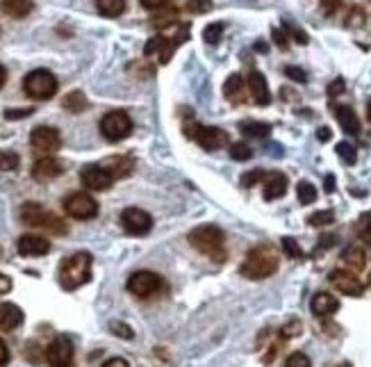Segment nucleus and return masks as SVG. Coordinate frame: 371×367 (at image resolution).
I'll list each match as a JSON object with an SVG mask.
<instances>
[{"label": "nucleus", "mask_w": 371, "mask_h": 367, "mask_svg": "<svg viewBox=\"0 0 371 367\" xmlns=\"http://www.w3.org/2000/svg\"><path fill=\"white\" fill-rule=\"evenodd\" d=\"M278 265H280V255L274 246L260 244V246H255V249H251L246 258H244L239 274L244 279L262 281V279L274 276V274L278 272Z\"/></svg>", "instance_id": "1"}, {"label": "nucleus", "mask_w": 371, "mask_h": 367, "mask_svg": "<svg viewBox=\"0 0 371 367\" xmlns=\"http://www.w3.org/2000/svg\"><path fill=\"white\" fill-rule=\"evenodd\" d=\"M92 265H94L92 253L87 251L74 253L71 258H66L59 265V286L66 292H74L78 288L87 286L92 281Z\"/></svg>", "instance_id": "2"}, {"label": "nucleus", "mask_w": 371, "mask_h": 367, "mask_svg": "<svg viewBox=\"0 0 371 367\" xmlns=\"http://www.w3.org/2000/svg\"><path fill=\"white\" fill-rule=\"evenodd\" d=\"M189 244H192L196 251L205 253L207 258H212L216 262L225 260V233L219 226H214V224L196 226L194 231L189 233Z\"/></svg>", "instance_id": "3"}, {"label": "nucleus", "mask_w": 371, "mask_h": 367, "mask_svg": "<svg viewBox=\"0 0 371 367\" xmlns=\"http://www.w3.org/2000/svg\"><path fill=\"white\" fill-rule=\"evenodd\" d=\"M21 222L28 224V226H34V228H46L50 233H57V235H64L69 233L66 224L62 222L57 215L48 213L46 208L34 203V201H28L23 208H21Z\"/></svg>", "instance_id": "4"}, {"label": "nucleus", "mask_w": 371, "mask_h": 367, "mask_svg": "<svg viewBox=\"0 0 371 367\" xmlns=\"http://www.w3.org/2000/svg\"><path fill=\"white\" fill-rule=\"evenodd\" d=\"M23 89L34 100H50L57 94V78L48 69H34L23 78Z\"/></svg>", "instance_id": "5"}, {"label": "nucleus", "mask_w": 371, "mask_h": 367, "mask_svg": "<svg viewBox=\"0 0 371 367\" xmlns=\"http://www.w3.org/2000/svg\"><path fill=\"white\" fill-rule=\"evenodd\" d=\"M185 135L192 137V140L198 146H203L205 151H216V149H223V146H230L228 133H223L221 128L201 126L196 121H187L185 124Z\"/></svg>", "instance_id": "6"}, {"label": "nucleus", "mask_w": 371, "mask_h": 367, "mask_svg": "<svg viewBox=\"0 0 371 367\" xmlns=\"http://www.w3.org/2000/svg\"><path fill=\"white\" fill-rule=\"evenodd\" d=\"M101 133L107 142H123L125 137H130L132 133V119L121 112V109H114V112H107L101 119Z\"/></svg>", "instance_id": "7"}, {"label": "nucleus", "mask_w": 371, "mask_h": 367, "mask_svg": "<svg viewBox=\"0 0 371 367\" xmlns=\"http://www.w3.org/2000/svg\"><path fill=\"white\" fill-rule=\"evenodd\" d=\"M64 213L74 219H94L98 215V203L87 192H74L64 199Z\"/></svg>", "instance_id": "8"}, {"label": "nucleus", "mask_w": 371, "mask_h": 367, "mask_svg": "<svg viewBox=\"0 0 371 367\" xmlns=\"http://www.w3.org/2000/svg\"><path fill=\"white\" fill-rule=\"evenodd\" d=\"M121 226L128 235L141 237L148 235L153 228V217L141 208H125L121 213Z\"/></svg>", "instance_id": "9"}, {"label": "nucleus", "mask_w": 371, "mask_h": 367, "mask_svg": "<svg viewBox=\"0 0 371 367\" xmlns=\"http://www.w3.org/2000/svg\"><path fill=\"white\" fill-rule=\"evenodd\" d=\"M74 342L69 340L66 335H57L55 340H52L48 347H46V361L50 367H71L76 365L74 363Z\"/></svg>", "instance_id": "10"}, {"label": "nucleus", "mask_w": 371, "mask_h": 367, "mask_svg": "<svg viewBox=\"0 0 371 367\" xmlns=\"http://www.w3.org/2000/svg\"><path fill=\"white\" fill-rule=\"evenodd\" d=\"M162 286V279L158 276L155 272H134L132 276L128 279V292L134 297H139V299H148L153 297L155 292L160 290Z\"/></svg>", "instance_id": "11"}, {"label": "nucleus", "mask_w": 371, "mask_h": 367, "mask_svg": "<svg viewBox=\"0 0 371 367\" xmlns=\"http://www.w3.org/2000/svg\"><path fill=\"white\" fill-rule=\"evenodd\" d=\"M80 180H83V185L87 189H94V192H105L112 187V173L107 171L103 164H87V167L80 171Z\"/></svg>", "instance_id": "12"}, {"label": "nucleus", "mask_w": 371, "mask_h": 367, "mask_svg": "<svg viewBox=\"0 0 371 367\" xmlns=\"http://www.w3.org/2000/svg\"><path fill=\"white\" fill-rule=\"evenodd\" d=\"M30 142L41 153H55L62 146V135L57 128L52 126H37L30 135Z\"/></svg>", "instance_id": "13"}, {"label": "nucleus", "mask_w": 371, "mask_h": 367, "mask_svg": "<svg viewBox=\"0 0 371 367\" xmlns=\"http://www.w3.org/2000/svg\"><path fill=\"white\" fill-rule=\"evenodd\" d=\"M330 283L335 286V290H340L342 295H349V297H362V292H365L362 281L353 272L335 269L330 272Z\"/></svg>", "instance_id": "14"}, {"label": "nucleus", "mask_w": 371, "mask_h": 367, "mask_svg": "<svg viewBox=\"0 0 371 367\" xmlns=\"http://www.w3.org/2000/svg\"><path fill=\"white\" fill-rule=\"evenodd\" d=\"M246 85H248V94L253 98V103L260 107H267L271 103V94H269V85L267 78L262 76L260 71H251L246 76Z\"/></svg>", "instance_id": "15"}, {"label": "nucleus", "mask_w": 371, "mask_h": 367, "mask_svg": "<svg viewBox=\"0 0 371 367\" xmlns=\"http://www.w3.org/2000/svg\"><path fill=\"white\" fill-rule=\"evenodd\" d=\"M64 173V164H62L57 158H41L34 162L32 167V178L39 180V182H46V180H55L57 176H62Z\"/></svg>", "instance_id": "16"}, {"label": "nucleus", "mask_w": 371, "mask_h": 367, "mask_svg": "<svg viewBox=\"0 0 371 367\" xmlns=\"http://www.w3.org/2000/svg\"><path fill=\"white\" fill-rule=\"evenodd\" d=\"M21 255L25 258H34V255H46L50 251V242L41 235H23L19 237V244H16Z\"/></svg>", "instance_id": "17"}, {"label": "nucleus", "mask_w": 371, "mask_h": 367, "mask_svg": "<svg viewBox=\"0 0 371 367\" xmlns=\"http://www.w3.org/2000/svg\"><path fill=\"white\" fill-rule=\"evenodd\" d=\"M223 94H225V98H228L230 103H234V105L244 103V100L248 98V85H246V78H241L239 73H232V76H230L228 80H225Z\"/></svg>", "instance_id": "18"}, {"label": "nucleus", "mask_w": 371, "mask_h": 367, "mask_svg": "<svg viewBox=\"0 0 371 367\" xmlns=\"http://www.w3.org/2000/svg\"><path fill=\"white\" fill-rule=\"evenodd\" d=\"M23 310L16 304H10V301L0 304V331H14L23 324Z\"/></svg>", "instance_id": "19"}, {"label": "nucleus", "mask_w": 371, "mask_h": 367, "mask_svg": "<svg viewBox=\"0 0 371 367\" xmlns=\"http://www.w3.org/2000/svg\"><path fill=\"white\" fill-rule=\"evenodd\" d=\"M262 185H265V199L267 201H276V199L287 194V176H285V173H280V171L267 173Z\"/></svg>", "instance_id": "20"}, {"label": "nucleus", "mask_w": 371, "mask_h": 367, "mask_svg": "<svg viewBox=\"0 0 371 367\" xmlns=\"http://www.w3.org/2000/svg\"><path fill=\"white\" fill-rule=\"evenodd\" d=\"M310 308L316 317H330L332 313H337L340 310V301L332 295H328V292H316L310 301Z\"/></svg>", "instance_id": "21"}, {"label": "nucleus", "mask_w": 371, "mask_h": 367, "mask_svg": "<svg viewBox=\"0 0 371 367\" xmlns=\"http://www.w3.org/2000/svg\"><path fill=\"white\" fill-rule=\"evenodd\" d=\"M103 167L112 173V178H125L130 176L132 169H134V160L130 158V155H112V158H107L103 162Z\"/></svg>", "instance_id": "22"}, {"label": "nucleus", "mask_w": 371, "mask_h": 367, "mask_svg": "<svg viewBox=\"0 0 371 367\" xmlns=\"http://www.w3.org/2000/svg\"><path fill=\"white\" fill-rule=\"evenodd\" d=\"M332 109H335V119L340 121L344 133H349V135H358L360 133V119H358L356 112H353V107H349V105H335Z\"/></svg>", "instance_id": "23"}, {"label": "nucleus", "mask_w": 371, "mask_h": 367, "mask_svg": "<svg viewBox=\"0 0 371 367\" xmlns=\"http://www.w3.org/2000/svg\"><path fill=\"white\" fill-rule=\"evenodd\" d=\"M0 9L12 18H25L34 9V3L32 0H0Z\"/></svg>", "instance_id": "24"}, {"label": "nucleus", "mask_w": 371, "mask_h": 367, "mask_svg": "<svg viewBox=\"0 0 371 367\" xmlns=\"http://www.w3.org/2000/svg\"><path fill=\"white\" fill-rule=\"evenodd\" d=\"M342 262L346 265L351 272H360V269H365L367 255H365V251L360 249V246H349V249L344 251V255H342Z\"/></svg>", "instance_id": "25"}, {"label": "nucleus", "mask_w": 371, "mask_h": 367, "mask_svg": "<svg viewBox=\"0 0 371 367\" xmlns=\"http://www.w3.org/2000/svg\"><path fill=\"white\" fill-rule=\"evenodd\" d=\"M239 131L246 137H251V140H265V137H269V133H271V126L265 121H241Z\"/></svg>", "instance_id": "26"}, {"label": "nucleus", "mask_w": 371, "mask_h": 367, "mask_svg": "<svg viewBox=\"0 0 371 367\" xmlns=\"http://www.w3.org/2000/svg\"><path fill=\"white\" fill-rule=\"evenodd\" d=\"M87 105H89V100L85 98L83 91H71V94H66L64 100H62V107H64L66 112H71V114L85 112Z\"/></svg>", "instance_id": "27"}, {"label": "nucleus", "mask_w": 371, "mask_h": 367, "mask_svg": "<svg viewBox=\"0 0 371 367\" xmlns=\"http://www.w3.org/2000/svg\"><path fill=\"white\" fill-rule=\"evenodd\" d=\"M96 9L107 18H116L125 12V0H96Z\"/></svg>", "instance_id": "28"}, {"label": "nucleus", "mask_w": 371, "mask_h": 367, "mask_svg": "<svg viewBox=\"0 0 371 367\" xmlns=\"http://www.w3.org/2000/svg\"><path fill=\"white\" fill-rule=\"evenodd\" d=\"M178 18V12L174 7H164V9H158V14L150 18V23L158 27V30H164V27H169V25H174V23H178L176 21Z\"/></svg>", "instance_id": "29"}, {"label": "nucleus", "mask_w": 371, "mask_h": 367, "mask_svg": "<svg viewBox=\"0 0 371 367\" xmlns=\"http://www.w3.org/2000/svg\"><path fill=\"white\" fill-rule=\"evenodd\" d=\"M296 194H298V201H301L303 206H310V203H314V201H316V189H314L312 182H307V180L298 182Z\"/></svg>", "instance_id": "30"}, {"label": "nucleus", "mask_w": 371, "mask_h": 367, "mask_svg": "<svg viewBox=\"0 0 371 367\" xmlns=\"http://www.w3.org/2000/svg\"><path fill=\"white\" fill-rule=\"evenodd\" d=\"M19 155L14 151H0V171H14L19 167Z\"/></svg>", "instance_id": "31"}, {"label": "nucleus", "mask_w": 371, "mask_h": 367, "mask_svg": "<svg viewBox=\"0 0 371 367\" xmlns=\"http://www.w3.org/2000/svg\"><path fill=\"white\" fill-rule=\"evenodd\" d=\"M230 158H232V160H237V162H246V160L253 158V151L248 149V144L237 142V144H232V146H230Z\"/></svg>", "instance_id": "32"}, {"label": "nucleus", "mask_w": 371, "mask_h": 367, "mask_svg": "<svg viewBox=\"0 0 371 367\" xmlns=\"http://www.w3.org/2000/svg\"><path fill=\"white\" fill-rule=\"evenodd\" d=\"M337 155H340V158L346 162V164H356V160H358L356 146L349 144V142H340V144H337Z\"/></svg>", "instance_id": "33"}, {"label": "nucleus", "mask_w": 371, "mask_h": 367, "mask_svg": "<svg viewBox=\"0 0 371 367\" xmlns=\"http://www.w3.org/2000/svg\"><path fill=\"white\" fill-rule=\"evenodd\" d=\"M283 249H285V253L289 255V258H294V260H303L305 258L303 249L298 246V242L294 240V237H283Z\"/></svg>", "instance_id": "34"}, {"label": "nucleus", "mask_w": 371, "mask_h": 367, "mask_svg": "<svg viewBox=\"0 0 371 367\" xmlns=\"http://www.w3.org/2000/svg\"><path fill=\"white\" fill-rule=\"evenodd\" d=\"M265 176H267V171H262V169H253V171H246L241 176V187H253V185H262L265 182Z\"/></svg>", "instance_id": "35"}, {"label": "nucleus", "mask_w": 371, "mask_h": 367, "mask_svg": "<svg viewBox=\"0 0 371 367\" xmlns=\"http://www.w3.org/2000/svg\"><path fill=\"white\" fill-rule=\"evenodd\" d=\"M335 222V213L332 210H321V213H314V215H310V219H307V224L310 226H328V224H332Z\"/></svg>", "instance_id": "36"}, {"label": "nucleus", "mask_w": 371, "mask_h": 367, "mask_svg": "<svg viewBox=\"0 0 371 367\" xmlns=\"http://www.w3.org/2000/svg\"><path fill=\"white\" fill-rule=\"evenodd\" d=\"M223 30H225V25L223 23H210L203 30V39L207 41V44H216L221 39V34H223Z\"/></svg>", "instance_id": "37"}, {"label": "nucleus", "mask_w": 371, "mask_h": 367, "mask_svg": "<svg viewBox=\"0 0 371 367\" xmlns=\"http://www.w3.org/2000/svg\"><path fill=\"white\" fill-rule=\"evenodd\" d=\"M358 235H360V240H365L367 244H371V213L362 215L360 224H358Z\"/></svg>", "instance_id": "38"}, {"label": "nucleus", "mask_w": 371, "mask_h": 367, "mask_svg": "<svg viewBox=\"0 0 371 367\" xmlns=\"http://www.w3.org/2000/svg\"><path fill=\"white\" fill-rule=\"evenodd\" d=\"M110 331L116 335V338H123V340H132L134 338V331L123 322H110Z\"/></svg>", "instance_id": "39"}, {"label": "nucleus", "mask_w": 371, "mask_h": 367, "mask_svg": "<svg viewBox=\"0 0 371 367\" xmlns=\"http://www.w3.org/2000/svg\"><path fill=\"white\" fill-rule=\"evenodd\" d=\"M285 367H312V363H310V359H307L303 352H294V354L287 359Z\"/></svg>", "instance_id": "40"}, {"label": "nucleus", "mask_w": 371, "mask_h": 367, "mask_svg": "<svg viewBox=\"0 0 371 367\" xmlns=\"http://www.w3.org/2000/svg\"><path fill=\"white\" fill-rule=\"evenodd\" d=\"M187 9L192 14H205V12H210V9H212V0H189Z\"/></svg>", "instance_id": "41"}, {"label": "nucleus", "mask_w": 371, "mask_h": 367, "mask_svg": "<svg viewBox=\"0 0 371 367\" xmlns=\"http://www.w3.org/2000/svg\"><path fill=\"white\" fill-rule=\"evenodd\" d=\"M301 331H303V324L298 322V319H292V322L283 326V331H280V333H283V338L287 340V338H296Z\"/></svg>", "instance_id": "42"}, {"label": "nucleus", "mask_w": 371, "mask_h": 367, "mask_svg": "<svg viewBox=\"0 0 371 367\" xmlns=\"http://www.w3.org/2000/svg\"><path fill=\"white\" fill-rule=\"evenodd\" d=\"M346 89V82H344V78H337V80H332L330 85H328V96L335 98V96H340L342 91Z\"/></svg>", "instance_id": "43"}, {"label": "nucleus", "mask_w": 371, "mask_h": 367, "mask_svg": "<svg viewBox=\"0 0 371 367\" xmlns=\"http://www.w3.org/2000/svg\"><path fill=\"white\" fill-rule=\"evenodd\" d=\"M340 7H342V0H321V12L328 16H332Z\"/></svg>", "instance_id": "44"}, {"label": "nucleus", "mask_w": 371, "mask_h": 367, "mask_svg": "<svg viewBox=\"0 0 371 367\" xmlns=\"http://www.w3.org/2000/svg\"><path fill=\"white\" fill-rule=\"evenodd\" d=\"M34 112L32 107H25V109H7L5 112V119H10V121H14V119H25V116H30Z\"/></svg>", "instance_id": "45"}, {"label": "nucleus", "mask_w": 371, "mask_h": 367, "mask_svg": "<svg viewBox=\"0 0 371 367\" xmlns=\"http://www.w3.org/2000/svg\"><path fill=\"white\" fill-rule=\"evenodd\" d=\"M285 76H289V78L296 80V82H307L305 71L298 69V67H287V69H285Z\"/></svg>", "instance_id": "46"}, {"label": "nucleus", "mask_w": 371, "mask_h": 367, "mask_svg": "<svg viewBox=\"0 0 371 367\" xmlns=\"http://www.w3.org/2000/svg\"><path fill=\"white\" fill-rule=\"evenodd\" d=\"M285 30L289 32V34H292L294 36V39L298 41V44H307V34L303 32V30H298V27H294V25H289V23H285Z\"/></svg>", "instance_id": "47"}, {"label": "nucleus", "mask_w": 371, "mask_h": 367, "mask_svg": "<svg viewBox=\"0 0 371 367\" xmlns=\"http://www.w3.org/2000/svg\"><path fill=\"white\" fill-rule=\"evenodd\" d=\"M139 3L146 7V9H153V12H158V9H164L169 5V0H139Z\"/></svg>", "instance_id": "48"}, {"label": "nucleus", "mask_w": 371, "mask_h": 367, "mask_svg": "<svg viewBox=\"0 0 371 367\" xmlns=\"http://www.w3.org/2000/svg\"><path fill=\"white\" fill-rule=\"evenodd\" d=\"M362 21H365V14H362V9H353V14L349 16V27H356V25H362Z\"/></svg>", "instance_id": "49"}, {"label": "nucleus", "mask_w": 371, "mask_h": 367, "mask_svg": "<svg viewBox=\"0 0 371 367\" xmlns=\"http://www.w3.org/2000/svg\"><path fill=\"white\" fill-rule=\"evenodd\" d=\"M7 363H10V349H7V345L0 338V367H5Z\"/></svg>", "instance_id": "50"}, {"label": "nucleus", "mask_w": 371, "mask_h": 367, "mask_svg": "<svg viewBox=\"0 0 371 367\" xmlns=\"http://www.w3.org/2000/svg\"><path fill=\"white\" fill-rule=\"evenodd\" d=\"M10 290H12V279L5 276V274H0V295H7Z\"/></svg>", "instance_id": "51"}, {"label": "nucleus", "mask_w": 371, "mask_h": 367, "mask_svg": "<svg viewBox=\"0 0 371 367\" xmlns=\"http://www.w3.org/2000/svg\"><path fill=\"white\" fill-rule=\"evenodd\" d=\"M274 39H276V44L280 46V48L287 51V34H283L280 30H274Z\"/></svg>", "instance_id": "52"}, {"label": "nucleus", "mask_w": 371, "mask_h": 367, "mask_svg": "<svg viewBox=\"0 0 371 367\" xmlns=\"http://www.w3.org/2000/svg\"><path fill=\"white\" fill-rule=\"evenodd\" d=\"M330 137H332V133H330V128H319V131H316V140H319V142H328L330 140Z\"/></svg>", "instance_id": "53"}, {"label": "nucleus", "mask_w": 371, "mask_h": 367, "mask_svg": "<svg viewBox=\"0 0 371 367\" xmlns=\"http://www.w3.org/2000/svg\"><path fill=\"white\" fill-rule=\"evenodd\" d=\"M103 367H130L128 361H123V359H110V361H105Z\"/></svg>", "instance_id": "54"}, {"label": "nucleus", "mask_w": 371, "mask_h": 367, "mask_svg": "<svg viewBox=\"0 0 371 367\" xmlns=\"http://www.w3.org/2000/svg\"><path fill=\"white\" fill-rule=\"evenodd\" d=\"M323 189L328 192V194H332V192H335V176H332V173H328V176H326V185H323Z\"/></svg>", "instance_id": "55"}, {"label": "nucleus", "mask_w": 371, "mask_h": 367, "mask_svg": "<svg viewBox=\"0 0 371 367\" xmlns=\"http://www.w3.org/2000/svg\"><path fill=\"white\" fill-rule=\"evenodd\" d=\"M5 80H7V71H5V67H3V64H0V89H3Z\"/></svg>", "instance_id": "56"}, {"label": "nucleus", "mask_w": 371, "mask_h": 367, "mask_svg": "<svg viewBox=\"0 0 371 367\" xmlns=\"http://www.w3.org/2000/svg\"><path fill=\"white\" fill-rule=\"evenodd\" d=\"M367 116H369V121H371V100H369V105H367Z\"/></svg>", "instance_id": "57"}]
</instances>
